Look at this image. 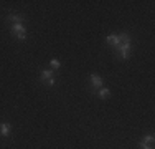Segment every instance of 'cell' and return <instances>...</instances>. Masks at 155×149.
Segmentation results:
<instances>
[{"instance_id":"cell-1","label":"cell","mask_w":155,"mask_h":149,"mask_svg":"<svg viewBox=\"0 0 155 149\" xmlns=\"http://www.w3.org/2000/svg\"><path fill=\"white\" fill-rule=\"evenodd\" d=\"M117 55H119L122 60L125 58H129V55H130V51H132V43H125V45H119V48H117Z\"/></svg>"},{"instance_id":"cell-2","label":"cell","mask_w":155,"mask_h":149,"mask_svg":"<svg viewBox=\"0 0 155 149\" xmlns=\"http://www.w3.org/2000/svg\"><path fill=\"white\" fill-rule=\"evenodd\" d=\"M89 81H91V86H93V91L96 88H102V83H104V80H102L99 74H91Z\"/></svg>"},{"instance_id":"cell-3","label":"cell","mask_w":155,"mask_h":149,"mask_svg":"<svg viewBox=\"0 0 155 149\" xmlns=\"http://www.w3.org/2000/svg\"><path fill=\"white\" fill-rule=\"evenodd\" d=\"M10 133H12V124L7 123V121L0 123V136L7 137V136H10Z\"/></svg>"},{"instance_id":"cell-4","label":"cell","mask_w":155,"mask_h":149,"mask_svg":"<svg viewBox=\"0 0 155 149\" xmlns=\"http://www.w3.org/2000/svg\"><path fill=\"white\" fill-rule=\"evenodd\" d=\"M106 42H107L110 47L114 48V50H117V48H119V36H117L116 33H110L107 38H106Z\"/></svg>"},{"instance_id":"cell-5","label":"cell","mask_w":155,"mask_h":149,"mask_svg":"<svg viewBox=\"0 0 155 149\" xmlns=\"http://www.w3.org/2000/svg\"><path fill=\"white\" fill-rule=\"evenodd\" d=\"M7 20H8L10 23H25V17H21V15H18V13H10L8 17H7Z\"/></svg>"},{"instance_id":"cell-6","label":"cell","mask_w":155,"mask_h":149,"mask_svg":"<svg viewBox=\"0 0 155 149\" xmlns=\"http://www.w3.org/2000/svg\"><path fill=\"white\" fill-rule=\"evenodd\" d=\"M27 32V27L25 23H12V33L17 35V33H25Z\"/></svg>"},{"instance_id":"cell-7","label":"cell","mask_w":155,"mask_h":149,"mask_svg":"<svg viewBox=\"0 0 155 149\" xmlns=\"http://www.w3.org/2000/svg\"><path fill=\"white\" fill-rule=\"evenodd\" d=\"M93 93H97V96H99L101 99H107L109 96H110V89H109V88H104V86L99 88L97 91H93Z\"/></svg>"},{"instance_id":"cell-8","label":"cell","mask_w":155,"mask_h":149,"mask_svg":"<svg viewBox=\"0 0 155 149\" xmlns=\"http://www.w3.org/2000/svg\"><path fill=\"white\" fill-rule=\"evenodd\" d=\"M119 45H125V43H132V38H130V35H129L127 32H122V33H119Z\"/></svg>"},{"instance_id":"cell-9","label":"cell","mask_w":155,"mask_h":149,"mask_svg":"<svg viewBox=\"0 0 155 149\" xmlns=\"http://www.w3.org/2000/svg\"><path fill=\"white\" fill-rule=\"evenodd\" d=\"M40 78H41V81H48L50 78H54V74H53V71H51V70H41Z\"/></svg>"},{"instance_id":"cell-10","label":"cell","mask_w":155,"mask_h":149,"mask_svg":"<svg viewBox=\"0 0 155 149\" xmlns=\"http://www.w3.org/2000/svg\"><path fill=\"white\" fill-rule=\"evenodd\" d=\"M153 144V136L152 134H147L142 141H140V146H152Z\"/></svg>"},{"instance_id":"cell-11","label":"cell","mask_w":155,"mask_h":149,"mask_svg":"<svg viewBox=\"0 0 155 149\" xmlns=\"http://www.w3.org/2000/svg\"><path fill=\"white\" fill-rule=\"evenodd\" d=\"M50 65H51V68L58 70V68H60V66H61V63L58 61V60H51V61H50Z\"/></svg>"},{"instance_id":"cell-12","label":"cell","mask_w":155,"mask_h":149,"mask_svg":"<svg viewBox=\"0 0 155 149\" xmlns=\"http://www.w3.org/2000/svg\"><path fill=\"white\" fill-rule=\"evenodd\" d=\"M15 36H17V40H27L28 38V33L27 32H25V33H17Z\"/></svg>"},{"instance_id":"cell-13","label":"cell","mask_w":155,"mask_h":149,"mask_svg":"<svg viewBox=\"0 0 155 149\" xmlns=\"http://www.w3.org/2000/svg\"><path fill=\"white\" fill-rule=\"evenodd\" d=\"M45 83L48 85V86H54V85H56V80H54V78H50L48 81H45Z\"/></svg>"},{"instance_id":"cell-14","label":"cell","mask_w":155,"mask_h":149,"mask_svg":"<svg viewBox=\"0 0 155 149\" xmlns=\"http://www.w3.org/2000/svg\"><path fill=\"white\" fill-rule=\"evenodd\" d=\"M140 147H142V149H153L152 146H140Z\"/></svg>"}]
</instances>
